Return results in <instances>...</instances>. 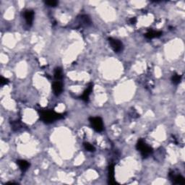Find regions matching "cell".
Masks as SVG:
<instances>
[{
  "label": "cell",
  "instance_id": "6da1fadb",
  "mask_svg": "<svg viewBox=\"0 0 185 185\" xmlns=\"http://www.w3.org/2000/svg\"><path fill=\"white\" fill-rule=\"evenodd\" d=\"M40 117L46 124L54 122L55 121L64 118V114H59L52 110H44L40 112Z\"/></svg>",
  "mask_w": 185,
  "mask_h": 185
},
{
  "label": "cell",
  "instance_id": "7a4b0ae2",
  "mask_svg": "<svg viewBox=\"0 0 185 185\" xmlns=\"http://www.w3.org/2000/svg\"><path fill=\"white\" fill-rule=\"evenodd\" d=\"M136 148L137 150L141 153L142 156H143L144 158L148 157L153 153L152 148L150 147L149 145H148L145 143L144 140H138V143H137L136 145Z\"/></svg>",
  "mask_w": 185,
  "mask_h": 185
},
{
  "label": "cell",
  "instance_id": "3957f363",
  "mask_svg": "<svg viewBox=\"0 0 185 185\" xmlns=\"http://www.w3.org/2000/svg\"><path fill=\"white\" fill-rule=\"evenodd\" d=\"M89 120H90L91 127L96 132L103 131V129H104V124H103V120L101 117H90Z\"/></svg>",
  "mask_w": 185,
  "mask_h": 185
},
{
  "label": "cell",
  "instance_id": "277c9868",
  "mask_svg": "<svg viewBox=\"0 0 185 185\" xmlns=\"http://www.w3.org/2000/svg\"><path fill=\"white\" fill-rule=\"evenodd\" d=\"M109 42L110 44L111 48L112 49V50L116 53H119V52H121L123 49V45L122 43L118 39H115L113 38H109Z\"/></svg>",
  "mask_w": 185,
  "mask_h": 185
},
{
  "label": "cell",
  "instance_id": "5b68a950",
  "mask_svg": "<svg viewBox=\"0 0 185 185\" xmlns=\"http://www.w3.org/2000/svg\"><path fill=\"white\" fill-rule=\"evenodd\" d=\"M169 177H170L171 180L173 181L174 184H185V179L184 177L180 174H177L175 175L174 172H171L169 174Z\"/></svg>",
  "mask_w": 185,
  "mask_h": 185
},
{
  "label": "cell",
  "instance_id": "8992f818",
  "mask_svg": "<svg viewBox=\"0 0 185 185\" xmlns=\"http://www.w3.org/2000/svg\"><path fill=\"white\" fill-rule=\"evenodd\" d=\"M24 18L26 23L28 25H31L33 21V18H34V12L30 10H25L24 12Z\"/></svg>",
  "mask_w": 185,
  "mask_h": 185
},
{
  "label": "cell",
  "instance_id": "52a82bcc",
  "mask_svg": "<svg viewBox=\"0 0 185 185\" xmlns=\"http://www.w3.org/2000/svg\"><path fill=\"white\" fill-rule=\"evenodd\" d=\"M54 93L56 95H59L63 91V85L60 81H56L52 85Z\"/></svg>",
  "mask_w": 185,
  "mask_h": 185
},
{
  "label": "cell",
  "instance_id": "ba28073f",
  "mask_svg": "<svg viewBox=\"0 0 185 185\" xmlns=\"http://www.w3.org/2000/svg\"><path fill=\"white\" fill-rule=\"evenodd\" d=\"M92 87H93V85H92V83H89L88 88L86 89L85 90L84 92H83V94L82 95V96H81L82 100H83L84 101H86V102L88 101L89 95H90V93H91V92L92 90Z\"/></svg>",
  "mask_w": 185,
  "mask_h": 185
},
{
  "label": "cell",
  "instance_id": "9c48e42d",
  "mask_svg": "<svg viewBox=\"0 0 185 185\" xmlns=\"http://www.w3.org/2000/svg\"><path fill=\"white\" fill-rule=\"evenodd\" d=\"M17 163L19 166L20 169L23 172H26L28 169L29 166H30V163L28 161H25V160H18V161H17Z\"/></svg>",
  "mask_w": 185,
  "mask_h": 185
},
{
  "label": "cell",
  "instance_id": "30bf717a",
  "mask_svg": "<svg viewBox=\"0 0 185 185\" xmlns=\"http://www.w3.org/2000/svg\"><path fill=\"white\" fill-rule=\"evenodd\" d=\"M109 179L110 184H114L117 183L114 180V168L113 165H111L109 167Z\"/></svg>",
  "mask_w": 185,
  "mask_h": 185
},
{
  "label": "cell",
  "instance_id": "8fae6325",
  "mask_svg": "<svg viewBox=\"0 0 185 185\" xmlns=\"http://www.w3.org/2000/svg\"><path fill=\"white\" fill-rule=\"evenodd\" d=\"M162 32L161 31H154V30H149L147 33H146L145 37L149 39H152L154 38H158V37L161 36Z\"/></svg>",
  "mask_w": 185,
  "mask_h": 185
},
{
  "label": "cell",
  "instance_id": "7c38bea8",
  "mask_svg": "<svg viewBox=\"0 0 185 185\" xmlns=\"http://www.w3.org/2000/svg\"><path fill=\"white\" fill-rule=\"evenodd\" d=\"M62 71H61V69L59 68V67H56L54 70V78L56 80H60L62 79Z\"/></svg>",
  "mask_w": 185,
  "mask_h": 185
},
{
  "label": "cell",
  "instance_id": "4fadbf2b",
  "mask_svg": "<svg viewBox=\"0 0 185 185\" xmlns=\"http://www.w3.org/2000/svg\"><path fill=\"white\" fill-rule=\"evenodd\" d=\"M181 75L177 73L173 74V75H172V81L174 84L178 85L179 83L181 82Z\"/></svg>",
  "mask_w": 185,
  "mask_h": 185
},
{
  "label": "cell",
  "instance_id": "5bb4252c",
  "mask_svg": "<svg viewBox=\"0 0 185 185\" xmlns=\"http://www.w3.org/2000/svg\"><path fill=\"white\" fill-rule=\"evenodd\" d=\"M80 20H81L82 24L85 25H86V26L90 25V23H91L90 19L89 18L88 16H87V15H82V16L80 17Z\"/></svg>",
  "mask_w": 185,
  "mask_h": 185
},
{
  "label": "cell",
  "instance_id": "9a60e30c",
  "mask_svg": "<svg viewBox=\"0 0 185 185\" xmlns=\"http://www.w3.org/2000/svg\"><path fill=\"white\" fill-rule=\"evenodd\" d=\"M83 145H84L85 149L86 150L89 151V152H94L95 150V148H94V146L90 144L89 143H84Z\"/></svg>",
  "mask_w": 185,
  "mask_h": 185
},
{
  "label": "cell",
  "instance_id": "2e32d148",
  "mask_svg": "<svg viewBox=\"0 0 185 185\" xmlns=\"http://www.w3.org/2000/svg\"><path fill=\"white\" fill-rule=\"evenodd\" d=\"M46 4H47L48 6L49 7H56V5L58 4V1H55V0H49V1H45Z\"/></svg>",
  "mask_w": 185,
  "mask_h": 185
},
{
  "label": "cell",
  "instance_id": "e0dca14e",
  "mask_svg": "<svg viewBox=\"0 0 185 185\" xmlns=\"http://www.w3.org/2000/svg\"><path fill=\"white\" fill-rule=\"evenodd\" d=\"M20 124H19V121H15V122L12 123V129L14 130H17V129H19L20 128Z\"/></svg>",
  "mask_w": 185,
  "mask_h": 185
},
{
  "label": "cell",
  "instance_id": "ac0fdd59",
  "mask_svg": "<svg viewBox=\"0 0 185 185\" xmlns=\"http://www.w3.org/2000/svg\"><path fill=\"white\" fill-rule=\"evenodd\" d=\"M0 83H1V85H4L8 84L9 80L7 79V78H3V77H1V81H0Z\"/></svg>",
  "mask_w": 185,
  "mask_h": 185
},
{
  "label": "cell",
  "instance_id": "d6986e66",
  "mask_svg": "<svg viewBox=\"0 0 185 185\" xmlns=\"http://www.w3.org/2000/svg\"><path fill=\"white\" fill-rule=\"evenodd\" d=\"M137 23V18H132L129 19V23L132 25L135 24Z\"/></svg>",
  "mask_w": 185,
  "mask_h": 185
}]
</instances>
